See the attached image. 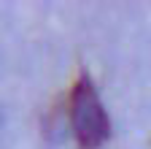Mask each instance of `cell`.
I'll return each mask as SVG.
<instances>
[{"instance_id":"obj_1","label":"cell","mask_w":151,"mask_h":149,"mask_svg":"<svg viewBox=\"0 0 151 149\" xmlns=\"http://www.w3.org/2000/svg\"><path fill=\"white\" fill-rule=\"evenodd\" d=\"M70 125L81 149H97L111 136V119L89 76H81L70 92Z\"/></svg>"}]
</instances>
